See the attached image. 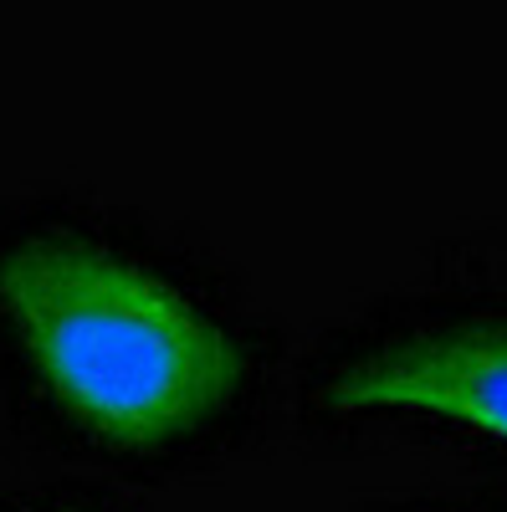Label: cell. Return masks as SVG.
<instances>
[{
  "mask_svg": "<svg viewBox=\"0 0 507 512\" xmlns=\"http://www.w3.org/2000/svg\"><path fill=\"white\" fill-rule=\"evenodd\" d=\"M0 313L41 384L113 446L154 451L200 431L246 374L241 338L205 297L77 226L0 246Z\"/></svg>",
  "mask_w": 507,
  "mask_h": 512,
  "instance_id": "cell-1",
  "label": "cell"
},
{
  "mask_svg": "<svg viewBox=\"0 0 507 512\" xmlns=\"http://www.w3.org/2000/svg\"><path fill=\"white\" fill-rule=\"evenodd\" d=\"M333 410H405L507 446V318L390 333L323 379Z\"/></svg>",
  "mask_w": 507,
  "mask_h": 512,
  "instance_id": "cell-2",
  "label": "cell"
},
{
  "mask_svg": "<svg viewBox=\"0 0 507 512\" xmlns=\"http://www.w3.org/2000/svg\"><path fill=\"white\" fill-rule=\"evenodd\" d=\"M57 512H82V507H57Z\"/></svg>",
  "mask_w": 507,
  "mask_h": 512,
  "instance_id": "cell-3",
  "label": "cell"
}]
</instances>
